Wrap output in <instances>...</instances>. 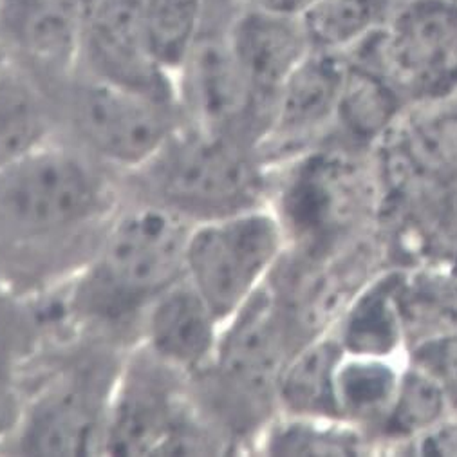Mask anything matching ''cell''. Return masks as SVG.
<instances>
[{
	"mask_svg": "<svg viewBox=\"0 0 457 457\" xmlns=\"http://www.w3.org/2000/svg\"><path fill=\"white\" fill-rule=\"evenodd\" d=\"M344 354L335 331L303 342L282 370L277 391L278 412L342 421L337 407V370Z\"/></svg>",
	"mask_w": 457,
	"mask_h": 457,
	"instance_id": "obj_17",
	"label": "cell"
},
{
	"mask_svg": "<svg viewBox=\"0 0 457 457\" xmlns=\"http://www.w3.org/2000/svg\"><path fill=\"white\" fill-rule=\"evenodd\" d=\"M452 414L453 411L441 386L427 370L405 360L396 396L374 436V443L400 448Z\"/></svg>",
	"mask_w": 457,
	"mask_h": 457,
	"instance_id": "obj_23",
	"label": "cell"
},
{
	"mask_svg": "<svg viewBox=\"0 0 457 457\" xmlns=\"http://www.w3.org/2000/svg\"><path fill=\"white\" fill-rule=\"evenodd\" d=\"M405 360L427 370L446 395L457 414V333L418 342L405 351Z\"/></svg>",
	"mask_w": 457,
	"mask_h": 457,
	"instance_id": "obj_26",
	"label": "cell"
},
{
	"mask_svg": "<svg viewBox=\"0 0 457 457\" xmlns=\"http://www.w3.org/2000/svg\"><path fill=\"white\" fill-rule=\"evenodd\" d=\"M190 228L167 208L125 197L91 257L58 289L71 329L134 345L152 300L185 277Z\"/></svg>",
	"mask_w": 457,
	"mask_h": 457,
	"instance_id": "obj_2",
	"label": "cell"
},
{
	"mask_svg": "<svg viewBox=\"0 0 457 457\" xmlns=\"http://www.w3.org/2000/svg\"><path fill=\"white\" fill-rule=\"evenodd\" d=\"M74 72L176 104L174 79L152 49L141 0H91Z\"/></svg>",
	"mask_w": 457,
	"mask_h": 457,
	"instance_id": "obj_11",
	"label": "cell"
},
{
	"mask_svg": "<svg viewBox=\"0 0 457 457\" xmlns=\"http://www.w3.org/2000/svg\"><path fill=\"white\" fill-rule=\"evenodd\" d=\"M347 74V56L312 49L278 93L268 130L261 141L264 160L277 167L308 152L335 127Z\"/></svg>",
	"mask_w": 457,
	"mask_h": 457,
	"instance_id": "obj_13",
	"label": "cell"
},
{
	"mask_svg": "<svg viewBox=\"0 0 457 457\" xmlns=\"http://www.w3.org/2000/svg\"><path fill=\"white\" fill-rule=\"evenodd\" d=\"M232 40L255 107L268 130L280 89L312 51L310 40L298 15L241 8L232 22Z\"/></svg>",
	"mask_w": 457,
	"mask_h": 457,
	"instance_id": "obj_15",
	"label": "cell"
},
{
	"mask_svg": "<svg viewBox=\"0 0 457 457\" xmlns=\"http://www.w3.org/2000/svg\"><path fill=\"white\" fill-rule=\"evenodd\" d=\"M398 298L407 347L457 333L455 275L436 271L403 273Z\"/></svg>",
	"mask_w": 457,
	"mask_h": 457,
	"instance_id": "obj_24",
	"label": "cell"
},
{
	"mask_svg": "<svg viewBox=\"0 0 457 457\" xmlns=\"http://www.w3.org/2000/svg\"><path fill=\"white\" fill-rule=\"evenodd\" d=\"M234 3L241 10L300 15L302 10L308 6L310 0H234Z\"/></svg>",
	"mask_w": 457,
	"mask_h": 457,
	"instance_id": "obj_29",
	"label": "cell"
},
{
	"mask_svg": "<svg viewBox=\"0 0 457 457\" xmlns=\"http://www.w3.org/2000/svg\"><path fill=\"white\" fill-rule=\"evenodd\" d=\"M26 400L24 365L0 351V453H10Z\"/></svg>",
	"mask_w": 457,
	"mask_h": 457,
	"instance_id": "obj_27",
	"label": "cell"
},
{
	"mask_svg": "<svg viewBox=\"0 0 457 457\" xmlns=\"http://www.w3.org/2000/svg\"><path fill=\"white\" fill-rule=\"evenodd\" d=\"M395 0H310L300 22L312 49L349 54L382 28Z\"/></svg>",
	"mask_w": 457,
	"mask_h": 457,
	"instance_id": "obj_21",
	"label": "cell"
},
{
	"mask_svg": "<svg viewBox=\"0 0 457 457\" xmlns=\"http://www.w3.org/2000/svg\"><path fill=\"white\" fill-rule=\"evenodd\" d=\"M104 453L222 455L230 448L203 414L192 378L134 344L116 376Z\"/></svg>",
	"mask_w": 457,
	"mask_h": 457,
	"instance_id": "obj_6",
	"label": "cell"
},
{
	"mask_svg": "<svg viewBox=\"0 0 457 457\" xmlns=\"http://www.w3.org/2000/svg\"><path fill=\"white\" fill-rule=\"evenodd\" d=\"M4 62V56H3V53H0V63H3Z\"/></svg>",
	"mask_w": 457,
	"mask_h": 457,
	"instance_id": "obj_30",
	"label": "cell"
},
{
	"mask_svg": "<svg viewBox=\"0 0 457 457\" xmlns=\"http://www.w3.org/2000/svg\"><path fill=\"white\" fill-rule=\"evenodd\" d=\"M298 349L280 302L268 282L222 326L210 363L192 378L195 400L232 453L252 452L277 416V391Z\"/></svg>",
	"mask_w": 457,
	"mask_h": 457,
	"instance_id": "obj_4",
	"label": "cell"
},
{
	"mask_svg": "<svg viewBox=\"0 0 457 457\" xmlns=\"http://www.w3.org/2000/svg\"><path fill=\"white\" fill-rule=\"evenodd\" d=\"M403 363H398V358L345 353L337 370V407L340 420L374 441L396 396Z\"/></svg>",
	"mask_w": 457,
	"mask_h": 457,
	"instance_id": "obj_19",
	"label": "cell"
},
{
	"mask_svg": "<svg viewBox=\"0 0 457 457\" xmlns=\"http://www.w3.org/2000/svg\"><path fill=\"white\" fill-rule=\"evenodd\" d=\"M91 0H0V53L47 91L76 69Z\"/></svg>",
	"mask_w": 457,
	"mask_h": 457,
	"instance_id": "obj_12",
	"label": "cell"
},
{
	"mask_svg": "<svg viewBox=\"0 0 457 457\" xmlns=\"http://www.w3.org/2000/svg\"><path fill=\"white\" fill-rule=\"evenodd\" d=\"M409 107L382 74L347 58V74L337 125L358 141H369L395 125Z\"/></svg>",
	"mask_w": 457,
	"mask_h": 457,
	"instance_id": "obj_22",
	"label": "cell"
},
{
	"mask_svg": "<svg viewBox=\"0 0 457 457\" xmlns=\"http://www.w3.org/2000/svg\"><path fill=\"white\" fill-rule=\"evenodd\" d=\"M58 134L47 87L22 67L0 63V170Z\"/></svg>",
	"mask_w": 457,
	"mask_h": 457,
	"instance_id": "obj_18",
	"label": "cell"
},
{
	"mask_svg": "<svg viewBox=\"0 0 457 457\" xmlns=\"http://www.w3.org/2000/svg\"><path fill=\"white\" fill-rule=\"evenodd\" d=\"M372 441L356 427L338 420L280 414L264 427L252 452L264 455H361Z\"/></svg>",
	"mask_w": 457,
	"mask_h": 457,
	"instance_id": "obj_20",
	"label": "cell"
},
{
	"mask_svg": "<svg viewBox=\"0 0 457 457\" xmlns=\"http://www.w3.org/2000/svg\"><path fill=\"white\" fill-rule=\"evenodd\" d=\"M234 0H208L204 24L174 76L176 104L185 121L245 137L261 148L266 123L239 65L232 22Z\"/></svg>",
	"mask_w": 457,
	"mask_h": 457,
	"instance_id": "obj_10",
	"label": "cell"
},
{
	"mask_svg": "<svg viewBox=\"0 0 457 457\" xmlns=\"http://www.w3.org/2000/svg\"><path fill=\"white\" fill-rule=\"evenodd\" d=\"M396 450L412 455H457V414L448 416Z\"/></svg>",
	"mask_w": 457,
	"mask_h": 457,
	"instance_id": "obj_28",
	"label": "cell"
},
{
	"mask_svg": "<svg viewBox=\"0 0 457 457\" xmlns=\"http://www.w3.org/2000/svg\"><path fill=\"white\" fill-rule=\"evenodd\" d=\"M58 136L121 178L145 165L183 123L176 104L72 72L49 89Z\"/></svg>",
	"mask_w": 457,
	"mask_h": 457,
	"instance_id": "obj_7",
	"label": "cell"
},
{
	"mask_svg": "<svg viewBox=\"0 0 457 457\" xmlns=\"http://www.w3.org/2000/svg\"><path fill=\"white\" fill-rule=\"evenodd\" d=\"M224 322L183 277L146 308L137 340L170 367L197 376L212 360Z\"/></svg>",
	"mask_w": 457,
	"mask_h": 457,
	"instance_id": "obj_14",
	"label": "cell"
},
{
	"mask_svg": "<svg viewBox=\"0 0 457 457\" xmlns=\"http://www.w3.org/2000/svg\"><path fill=\"white\" fill-rule=\"evenodd\" d=\"M287 252L284 228L270 206L192 224L185 278L226 322L264 289Z\"/></svg>",
	"mask_w": 457,
	"mask_h": 457,
	"instance_id": "obj_8",
	"label": "cell"
},
{
	"mask_svg": "<svg viewBox=\"0 0 457 457\" xmlns=\"http://www.w3.org/2000/svg\"><path fill=\"white\" fill-rule=\"evenodd\" d=\"M273 167L257 143L183 123L137 170L125 197L154 203L190 224L270 206Z\"/></svg>",
	"mask_w": 457,
	"mask_h": 457,
	"instance_id": "obj_5",
	"label": "cell"
},
{
	"mask_svg": "<svg viewBox=\"0 0 457 457\" xmlns=\"http://www.w3.org/2000/svg\"><path fill=\"white\" fill-rule=\"evenodd\" d=\"M127 349L71 335L29 358L24 363V411L10 453H104L109 403Z\"/></svg>",
	"mask_w": 457,
	"mask_h": 457,
	"instance_id": "obj_3",
	"label": "cell"
},
{
	"mask_svg": "<svg viewBox=\"0 0 457 457\" xmlns=\"http://www.w3.org/2000/svg\"><path fill=\"white\" fill-rule=\"evenodd\" d=\"M384 79L409 107L457 96V0H395L372 37L345 54Z\"/></svg>",
	"mask_w": 457,
	"mask_h": 457,
	"instance_id": "obj_9",
	"label": "cell"
},
{
	"mask_svg": "<svg viewBox=\"0 0 457 457\" xmlns=\"http://www.w3.org/2000/svg\"><path fill=\"white\" fill-rule=\"evenodd\" d=\"M403 273H376L351 300L331 329L347 354L398 358L407 349L398 298Z\"/></svg>",
	"mask_w": 457,
	"mask_h": 457,
	"instance_id": "obj_16",
	"label": "cell"
},
{
	"mask_svg": "<svg viewBox=\"0 0 457 457\" xmlns=\"http://www.w3.org/2000/svg\"><path fill=\"white\" fill-rule=\"evenodd\" d=\"M141 10L152 49L174 79L199 37L208 0H141Z\"/></svg>",
	"mask_w": 457,
	"mask_h": 457,
	"instance_id": "obj_25",
	"label": "cell"
},
{
	"mask_svg": "<svg viewBox=\"0 0 457 457\" xmlns=\"http://www.w3.org/2000/svg\"><path fill=\"white\" fill-rule=\"evenodd\" d=\"M123 199V178L58 134L0 170V291L62 287Z\"/></svg>",
	"mask_w": 457,
	"mask_h": 457,
	"instance_id": "obj_1",
	"label": "cell"
}]
</instances>
